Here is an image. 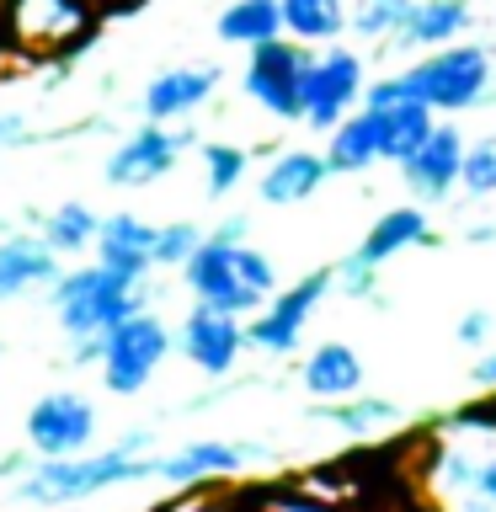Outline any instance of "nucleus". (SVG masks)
Returning <instances> with one entry per match:
<instances>
[{"label":"nucleus","instance_id":"1","mask_svg":"<svg viewBox=\"0 0 496 512\" xmlns=\"http://www.w3.org/2000/svg\"><path fill=\"white\" fill-rule=\"evenodd\" d=\"M427 480L443 512H496V416H448Z\"/></svg>","mask_w":496,"mask_h":512},{"label":"nucleus","instance_id":"2","mask_svg":"<svg viewBox=\"0 0 496 512\" xmlns=\"http://www.w3.org/2000/svg\"><path fill=\"white\" fill-rule=\"evenodd\" d=\"M187 288L214 310L230 315H256L262 304L278 294V267L267 251L246 246V240H224V235H203L192 256L182 262Z\"/></svg>","mask_w":496,"mask_h":512},{"label":"nucleus","instance_id":"3","mask_svg":"<svg viewBox=\"0 0 496 512\" xmlns=\"http://www.w3.org/2000/svg\"><path fill=\"white\" fill-rule=\"evenodd\" d=\"M150 448V432H134V438L102 448V454H70V459H38L32 470L22 475L16 496L22 502H43V507H70V502H86V496L107 491V486H123V480H144L155 459H144Z\"/></svg>","mask_w":496,"mask_h":512},{"label":"nucleus","instance_id":"4","mask_svg":"<svg viewBox=\"0 0 496 512\" xmlns=\"http://www.w3.org/2000/svg\"><path fill=\"white\" fill-rule=\"evenodd\" d=\"M48 304H54L70 342H102L123 315L144 310V283H128L118 272H107L102 262H91V267L59 272L48 283Z\"/></svg>","mask_w":496,"mask_h":512},{"label":"nucleus","instance_id":"5","mask_svg":"<svg viewBox=\"0 0 496 512\" xmlns=\"http://www.w3.org/2000/svg\"><path fill=\"white\" fill-rule=\"evenodd\" d=\"M96 27H102L96 0H6L0 6V43L27 59L80 54L96 38Z\"/></svg>","mask_w":496,"mask_h":512},{"label":"nucleus","instance_id":"6","mask_svg":"<svg viewBox=\"0 0 496 512\" xmlns=\"http://www.w3.org/2000/svg\"><path fill=\"white\" fill-rule=\"evenodd\" d=\"M491 75H496L491 48L443 43V48H427V54L395 80H400V91H406L411 102H422L432 112H464V107H480L491 96Z\"/></svg>","mask_w":496,"mask_h":512},{"label":"nucleus","instance_id":"7","mask_svg":"<svg viewBox=\"0 0 496 512\" xmlns=\"http://www.w3.org/2000/svg\"><path fill=\"white\" fill-rule=\"evenodd\" d=\"M363 54H352L342 43L304 48L299 59V123L310 128H336L352 107L363 102Z\"/></svg>","mask_w":496,"mask_h":512},{"label":"nucleus","instance_id":"8","mask_svg":"<svg viewBox=\"0 0 496 512\" xmlns=\"http://www.w3.org/2000/svg\"><path fill=\"white\" fill-rule=\"evenodd\" d=\"M166 358H171V326L150 310H134L102 336L96 368H102V384L112 395H139Z\"/></svg>","mask_w":496,"mask_h":512},{"label":"nucleus","instance_id":"9","mask_svg":"<svg viewBox=\"0 0 496 512\" xmlns=\"http://www.w3.org/2000/svg\"><path fill=\"white\" fill-rule=\"evenodd\" d=\"M331 283H336V272L331 267H315V272H304L294 288H283L278 299H267L262 310L251 315V326H246V347L272 352V358L294 352L304 326H310V315L320 310V299L331 294Z\"/></svg>","mask_w":496,"mask_h":512},{"label":"nucleus","instance_id":"10","mask_svg":"<svg viewBox=\"0 0 496 512\" xmlns=\"http://www.w3.org/2000/svg\"><path fill=\"white\" fill-rule=\"evenodd\" d=\"M22 438H27V454H38V459L86 454V443L96 438V406L75 390H54L27 406Z\"/></svg>","mask_w":496,"mask_h":512},{"label":"nucleus","instance_id":"11","mask_svg":"<svg viewBox=\"0 0 496 512\" xmlns=\"http://www.w3.org/2000/svg\"><path fill=\"white\" fill-rule=\"evenodd\" d=\"M198 139L192 128H160V123H144V128H134L118 150L107 155V187H150V182H160L166 171H176V160H182V150Z\"/></svg>","mask_w":496,"mask_h":512},{"label":"nucleus","instance_id":"12","mask_svg":"<svg viewBox=\"0 0 496 512\" xmlns=\"http://www.w3.org/2000/svg\"><path fill=\"white\" fill-rule=\"evenodd\" d=\"M176 347H182V358L192 368H203L208 379H224L240 363V352H246V326H240V315L214 310V304L198 299L187 310L182 331H176Z\"/></svg>","mask_w":496,"mask_h":512},{"label":"nucleus","instance_id":"13","mask_svg":"<svg viewBox=\"0 0 496 512\" xmlns=\"http://www.w3.org/2000/svg\"><path fill=\"white\" fill-rule=\"evenodd\" d=\"M299 59H304L299 43L272 38V43L251 48L246 75H240L246 80V96L262 112H272L278 123H299Z\"/></svg>","mask_w":496,"mask_h":512},{"label":"nucleus","instance_id":"14","mask_svg":"<svg viewBox=\"0 0 496 512\" xmlns=\"http://www.w3.org/2000/svg\"><path fill=\"white\" fill-rule=\"evenodd\" d=\"M459 160H464V134L448 123H432V134L400 160V182L411 187L416 203H443L459 187Z\"/></svg>","mask_w":496,"mask_h":512},{"label":"nucleus","instance_id":"15","mask_svg":"<svg viewBox=\"0 0 496 512\" xmlns=\"http://www.w3.org/2000/svg\"><path fill=\"white\" fill-rule=\"evenodd\" d=\"M251 459H267L262 443H224V438H203V443H187L176 454L155 459L150 475L171 480V486H192V480H219V475H235L246 470Z\"/></svg>","mask_w":496,"mask_h":512},{"label":"nucleus","instance_id":"16","mask_svg":"<svg viewBox=\"0 0 496 512\" xmlns=\"http://www.w3.org/2000/svg\"><path fill=\"white\" fill-rule=\"evenodd\" d=\"M219 86V64H176V70H160L150 86H144L139 107L150 123H176L187 112H198Z\"/></svg>","mask_w":496,"mask_h":512},{"label":"nucleus","instance_id":"17","mask_svg":"<svg viewBox=\"0 0 496 512\" xmlns=\"http://www.w3.org/2000/svg\"><path fill=\"white\" fill-rule=\"evenodd\" d=\"M150 246H155V224H144L139 214H112L96 230V262L128 283L150 278Z\"/></svg>","mask_w":496,"mask_h":512},{"label":"nucleus","instance_id":"18","mask_svg":"<svg viewBox=\"0 0 496 512\" xmlns=\"http://www.w3.org/2000/svg\"><path fill=\"white\" fill-rule=\"evenodd\" d=\"M326 176H331L326 155H315V150H283L262 176H256V198L272 203V208H294L304 198H315Z\"/></svg>","mask_w":496,"mask_h":512},{"label":"nucleus","instance_id":"19","mask_svg":"<svg viewBox=\"0 0 496 512\" xmlns=\"http://www.w3.org/2000/svg\"><path fill=\"white\" fill-rule=\"evenodd\" d=\"M422 240H432V224H427V208H390V214H379L374 224H368V235H363V246L347 256V262H358L368 272H379L390 256H400L406 246H422Z\"/></svg>","mask_w":496,"mask_h":512},{"label":"nucleus","instance_id":"20","mask_svg":"<svg viewBox=\"0 0 496 512\" xmlns=\"http://www.w3.org/2000/svg\"><path fill=\"white\" fill-rule=\"evenodd\" d=\"M59 278V251L43 246V235L16 230L0 240V299H16L27 288H48Z\"/></svg>","mask_w":496,"mask_h":512},{"label":"nucleus","instance_id":"21","mask_svg":"<svg viewBox=\"0 0 496 512\" xmlns=\"http://www.w3.org/2000/svg\"><path fill=\"white\" fill-rule=\"evenodd\" d=\"M299 384L310 400H347L363 390V358L347 342H320L299 368Z\"/></svg>","mask_w":496,"mask_h":512},{"label":"nucleus","instance_id":"22","mask_svg":"<svg viewBox=\"0 0 496 512\" xmlns=\"http://www.w3.org/2000/svg\"><path fill=\"white\" fill-rule=\"evenodd\" d=\"M470 22H475L470 0H411V16L400 27L395 48H443L459 32H470Z\"/></svg>","mask_w":496,"mask_h":512},{"label":"nucleus","instance_id":"23","mask_svg":"<svg viewBox=\"0 0 496 512\" xmlns=\"http://www.w3.org/2000/svg\"><path fill=\"white\" fill-rule=\"evenodd\" d=\"M326 166L331 176H358L368 171L379 160V123H374V112L358 107V112H347L336 128H326Z\"/></svg>","mask_w":496,"mask_h":512},{"label":"nucleus","instance_id":"24","mask_svg":"<svg viewBox=\"0 0 496 512\" xmlns=\"http://www.w3.org/2000/svg\"><path fill=\"white\" fill-rule=\"evenodd\" d=\"M368 112H374V123H379V160H395V166L432 134V123H438V112L411 102V96H395V102H379Z\"/></svg>","mask_w":496,"mask_h":512},{"label":"nucleus","instance_id":"25","mask_svg":"<svg viewBox=\"0 0 496 512\" xmlns=\"http://www.w3.org/2000/svg\"><path fill=\"white\" fill-rule=\"evenodd\" d=\"M214 32L235 48H256V43L283 38V11H278V0H230L219 11Z\"/></svg>","mask_w":496,"mask_h":512},{"label":"nucleus","instance_id":"26","mask_svg":"<svg viewBox=\"0 0 496 512\" xmlns=\"http://www.w3.org/2000/svg\"><path fill=\"white\" fill-rule=\"evenodd\" d=\"M283 32L299 43H336L347 32V0H278Z\"/></svg>","mask_w":496,"mask_h":512},{"label":"nucleus","instance_id":"27","mask_svg":"<svg viewBox=\"0 0 496 512\" xmlns=\"http://www.w3.org/2000/svg\"><path fill=\"white\" fill-rule=\"evenodd\" d=\"M96 230H102V219H96V208H86V203H64V208H54V214L43 219V246L48 251H59V256H75V251H86V246H96Z\"/></svg>","mask_w":496,"mask_h":512},{"label":"nucleus","instance_id":"28","mask_svg":"<svg viewBox=\"0 0 496 512\" xmlns=\"http://www.w3.org/2000/svg\"><path fill=\"white\" fill-rule=\"evenodd\" d=\"M315 416H326V422H336L342 432H379L384 422H400V406L358 390L347 400H315Z\"/></svg>","mask_w":496,"mask_h":512},{"label":"nucleus","instance_id":"29","mask_svg":"<svg viewBox=\"0 0 496 512\" xmlns=\"http://www.w3.org/2000/svg\"><path fill=\"white\" fill-rule=\"evenodd\" d=\"M406 16H411V0H352L347 6V32H358V38H368V43L400 38Z\"/></svg>","mask_w":496,"mask_h":512},{"label":"nucleus","instance_id":"30","mask_svg":"<svg viewBox=\"0 0 496 512\" xmlns=\"http://www.w3.org/2000/svg\"><path fill=\"white\" fill-rule=\"evenodd\" d=\"M251 171V150H240V144H203V192L208 198H230V192L246 182Z\"/></svg>","mask_w":496,"mask_h":512},{"label":"nucleus","instance_id":"31","mask_svg":"<svg viewBox=\"0 0 496 512\" xmlns=\"http://www.w3.org/2000/svg\"><path fill=\"white\" fill-rule=\"evenodd\" d=\"M459 187L470 192V198H496V139H475V144H464Z\"/></svg>","mask_w":496,"mask_h":512},{"label":"nucleus","instance_id":"32","mask_svg":"<svg viewBox=\"0 0 496 512\" xmlns=\"http://www.w3.org/2000/svg\"><path fill=\"white\" fill-rule=\"evenodd\" d=\"M198 240H203V230H198V224H187V219L160 224V230H155V246H150V267H182Z\"/></svg>","mask_w":496,"mask_h":512},{"label":"nucleus","instance_id":"33","mask_svg":"<svg viewBox=\"0 0 496 512\" xmlns=\"http://www.w3.org/2000/svg\"><path fill=\"white\" fill-rule=\"evenodd\" d=\"M454 336H459L464 347H480V342L491 336V315H486V310H470V315H464L459 326H454Z\"/></svg>","mask_w":496,"mask_h":512},{"label":"nucleus","instance_id":"34","mask_svg":"<svg viewBox=\"0 0 496 512\" xmlns=\"http://www.w3.org/2000/svg\"><path fill=\"white\" fill-rule=\"evenodd\" d=\"M267 512H336V507H326V502H310V496H272Z\"/></svg>","mask_w":496,"mask_h":512},{"label":"nucleus","instance_id":"35","mask_svg":"<svg viewBox=\"0 0 496 512\" xmlns=\"http://www.w3.org/2000/svg\"><path fill=\"white\" fill-rule=\"evenodd\" d=\"M475 384H496V352H486V358L475 363Z\"/></svg>","mask_w":496,"mask_h":512},{"label":"nucleus","instance_id":"36","mask_svg":"<svg viewBox=\"0 0 496 512\" xmlns=\"http://www.w3.org/2000/svg\"><path fill=\"white\" fill-rule=\"evenodd\" d=\"M214 235H224V240H246V219H224Z\"/></svg>","mask_w":496,"mask_h":512},{"label":"nucleus","instance_id":"37","mask_svg":"<svg viewBox=\"0 0 496 512\" xmlns=\"http://www.w3.org/2000/svg\"><path fill=\"white\" fill-rule=\"evenodd\" d=\"M102 6V16H112V11H128V6H139V0H96Z\"/></svg>","mask_w":496,"mask_h":512},{"label":"nucleus","instance_id":"38","mask_svg":"<svg viewBox=\"0 0 496 512\" xmlns=\"http://www.w3.org/2000/svg\"><path fill=\"white\" fill-rule=\"evenodd\" d=\"M470 240H496V224H475V230H464Z\"/></svg>","mask_w":496,"mask_h":512},{"label":"nucleus","instance_id":"39","mask_svg":"<svg viewBox=\"0 0 496 512\" xmlns=\"http://www.w3.org/2000/svg\"><path fill=\"white\" fill-rule=\"evenodd\" d=\"M0 6H6V0H0Z\"/></svg>","mask_w":496,"mask_h":512}]
</instances>
